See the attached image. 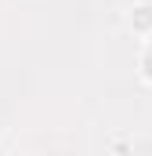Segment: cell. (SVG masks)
<instances>
[{
    "instance_id": "cell-2",
    "label": "cell",
    "mask_w": 152,
    "mask_h": 156,
    "mask_svg": "<svg viewBox=\"0 0 152 156\" xmlns=\"http://www.w3.org/2000/svg\"><path fill=\"white\" fill-rule=\"evenodd\" d=\"M138 73H141V80H145V83H152V47H145V51H141V58H138Z\"/></svg>"
},
{
    "instance_id": "cell-3",
    "label": "cell",
    "mask_w": 152,
    "mask_h": 156,
    "mask_svg": "<svg viewBox=\"0 0 152 156\" xmlns=\"http://www.w3.org/2000/svg\"><path fill=\"white\" fill-rule=\"evenodd\" d=\"M149 47H152V33H149Z\"/></svg>"
},
{
    "instance_id": "cell-1",
    "label": "cell",
    "mask_w": 152,
    "mask_h": 156,
    "mask_svg": "<svg viewBox=\"0 0 152 156\" xmlns=\"http://www.w3.org/2000/svg\"><path fill=\"white\" fill-rule=\"evenodd\" d=\"M130 29H134L138 37H149L152 33V4H138V7L130 11Z\"/></svg>"
}]
</instances>
